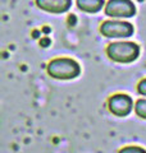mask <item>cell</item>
<instances>
[{
    "mask_svg": "<svg viewBox=\"0 0 146 153\" xmlns=\"http://www.w3.org/2000/svg\"><path fill=\"white\" fill-rule=\"evenodd\" d=\"M47 73L55 79H73L81 73L80 64L69 57H58L47 65Z\"/></svg>",
    "mask_w": 146,
    "mask_h": 153,
    "instance_id": "1",
    "label": "cell"
},
{
    "mask_svg": "<svg viewBox=\"0 0 146 153\" xmlns=\"http://www.w3.org/2000/svg\"><path fill=\"white\" fill-rule=\"evenodd\" d=\"M106 54L117 63H132L138 57L140 47L133 42H113L106 47Z\"/></svg>",
    "mask_w": 146,
    "mask_h": 153,
    "instance_id": "2",
    "label": "cell"
},
{
    "mask_svg": "<svg viewBox=\"0 0 146 153\" xmlns=\"http://www.w3.org/2000/svg\"><path fill=\"white\" fill-rule=\"evenodd\" d=\"M101 35L108 38H120L131 37L135 32L133 26L128 22L122 21H105L100 27Z\"/></svg>",
    "mask_w": 146,
    "mask_h": 153,
    "instance_id": "3",
    "label": "cell"
},
{
    "mask_svg": "<svg viewBox=\"0 0 146 153\" xmlns=\"http://www.w3.org/2000/svg\"><path fill=\"white\" fill-rule=\"evenodd\" d=\"M105 14L111 18H131L136 14V7L131 0H109Z\"/></svg>",
    "mask_w": 146,
    "mask_h": 153,
    "instance_id": "4",
    "label": "cell"
},
{
    "mask_svg": "<svg viewBox=\"0 0 146 153\" xmlns=\"http://www.w3.org/2000/svg\"><path fill=\"white\" fill-rule=\"evenodd\" d=\"M108 106L110 112L115 115V116L123 117L132 111L133 101L128 94H114L111 96L108 101Z\"/></svg>",
    "mask_w": 146,
    "mask_h": 153,
    "instance_id": "5",
    "label": "cell"
},
{
    "mask_svg": "<svg viewBox=\"0 0 146 153\" xmlns=\"http://www.w3.org/2000/svg\"><path fill=\"white\" fill-rule=\"evenodd\" d=\"M37 7L49 13H65L72 5V0H36Z\"/></svg>",
    "mask_w": 146,
    "mask_h": 153,
    "instance_id": "6",
    "label": "cell"
},
{
    "mask_svg": "<svg viewBox=\"0 0 146 153\" xmlns=\"http://www.w3.org/2000/svg\"><path fill=\"white\" fill-rule=\"evenodd\" d=\"M104 4V0H77L78 9L86 13H97L103 9Z\"/></svg>",
    "mask_w": 146,
    "mask_h": 153,
    "instance_id": "7",
    "label": "cell"
},
{
    "mask_svg": "<svg viewBox=\"0 0 146 153\" xmlns=\"http://www.w3.org/2000/svg\"><path fill=\"white\" fill-rule=\"evenodd\" d=\"M135 111L140 117L146 119V100L145 98H141V100H138V101L136 102Z\"/></svg>",
    "mask_w": 146,
    "mask_h": 153,
    "instance_id": "8",
    "label": "cell"
},
{
    "mask_svg": "<svg viewBox=\"0 0 146 153\" xmlns=\"http://www.w3.org/2000/svg\"><path fill=\"white\" fill-rule=\"evenodd\" d=\"M119 153H146V151L140 147H126L123 149H120Z\"/></svg>",
    "mask_w": 146,
    "mask_h": 153,
    "instance_id": "9",
    "label": "cell"
},
{
    "mask_svg": "<svg viewBox=\"0 0 146 153\" xmlns=\"http://www.w3.org/2000/svg\"><path fill=\"white\" fill-rule=\"evenodd\" d=\"M137 91H138V93H140V94L146 96V78L142 79V80H141V82L138 83V85H137Z\"/></svg>",
    "mask_w": 146,
    "mask_h": 153,
    "instance_id": "10",
    "label": "cell"
}]
</instances>
